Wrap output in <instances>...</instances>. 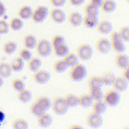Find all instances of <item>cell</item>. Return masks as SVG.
Masks as SVG:
<instances>
[{
  "instance_id": "cell-1",
  "label": "cell",
  "mask_w": 129,
  "mask_h": 129,
  "mask_svg": "<svg viewBox=\"0 0 129 129\" xmlns=\"http://www.w3.org/2000/svg\"><path fill=\"white\" fill-rule=\"evenodd\" d=\"M87 75L86 67L83 64L78 63L71 67L69 72L70 79L74 82H81L83 80Z\"/></svg>"
},
{
  "instance_id": "cell-2",
  "label": "cell",
  "mask_w": 129,
  "mask_h": 129,
  "mask_svg": "<svg viewBox=\"0 0 129 129\" xmlns=\"http://www.w3.org/2000/svg\"><path fill=\"white\" fill-rule=\"evenodd\" d=\"M51 108L55 114L59 115H63L67 113L69 107L63 97L56 96L51 101Z\"/></svg>"
},
{
  "instance_id": "cell-3",
  "label": "cell",
  "mask_w": 129,
  "mask_h": 129,
  "mask_svg": "<svg viewBox=\"0 0 129 129\" xmlns=\"http://www.w3.org/2000/svg\"><path fill=\"white\" fill-rule=\"evenodd\" d=\"M121 96L115 89H110L103 93L102 100L110 107H115L119 103Z\"/></svg>"
},
{
  "instance_id": "cell-4",
  "label": "cell",
  "mask_w": 129,
  "mask_h": 129,
  "mask_svg": "<svg viewBox=\"0 0 129 129\" xmlns=\"http://www.w3.org/2000/svg\"><path fill=\"white\" fill-rule=\"evenodd\" d=\"M110 43L111 49L117 53H123L126 50L124 41L120 38L117 32L112 31L110 33Z\"/></svg>"
},
{
  "instance_id": "cell-5",
  "label": "cell",
  "mask_w": 129,
  "mask_h": 129,
  "mask_svg": "<svg viewBox=\"0 0 129 129\" xmlns=\"http://www.w3.org/2000/svg\"><path fill=\"white\" fill-rule=\"evenodd\" d=\"M35 48L37 53L43 57L49 56L52 51L50 42L46 39H41L37 41Z\"/></svg>"
},
{
  "instance_id": "cell-6",
  "label": "cell",
  "mask_w": 129,
  "mask_h": 129,
  "mask_svg": "<svg viewBox=\"0 0 129 129\" xmlns=\"http://www.w3.org/2000/svg\"><path fill=\"white\" fill-rule=\"evenodd\" d=\"M48 8L44 6H38L33 11L31 16L32 20L36 23L43 22L48 15Z\"/></svg>"
},
{
  "instance_id": "cell-7",
  "label": "cell",
  "mask_w": 129,
  "mask_h": 129,
  "mask_svg": "<svg viewBox=\"0 0 129 129\" xmlns=\"http://www.w3.org/2000/svg\"><path fill=\"white\" fill-rule=\"evenodd\" d=\"M86 121L87 124L91 127L98 128L102 125L103 119L101 114L92 111L87 114Z\"/></svg>"
},
{
  "instance_id": "cell-8",
  "label": "cell",
  "mask_w": 129,
  "mask_h": 129,
  "mask_svg": "<svg viewBox=\"0 0 129 129\" xmlns=\"http://www.w3.org/2000/svg\"><path fill=\"white\" fill-rule=\"evenodd\" d=\"M77 55L82 60H89L92 56L93 51L91 46L87 43L80 44L76 49Z\"/></svg>"
},
{
  "instance_id": "cell-9",
  "label": "cell",
  "mask_w": 129,
  "mask_h": 129,
  "mask_svg": "<svg viewBox=\"0 0 129 129\" xmlns=\"http://www.w3.org/2000/svg\"><path fill=\"white\" fill-rule=\"evenodd\" d=\"M95 47L97 50L102 54H107L111 49L110 41L105 38L98 39L95 43Z\"/></svg>"
},
{
  "instance_id": "cell-10",
  "label": "cell",
  "mask_w": 129,
  "mask_h": 129,
  "mask_svg": "<svg viewBox=\"0 0 129 129\" xmlns=\"http://www.w3.org/2000/svg\"><path fill=\"white\" fill-rule=\"evenodd\" d=\"M33 78L38 84L43 85L46 84L50 79L49 73L45 70L39 69L33 73Z\"/></svg>"
},
{
  "instance_id": "cell-11",
  "label": "cell",
  "mask_w": 129,
  "mask_h": 129,
  "mask_svg": "<svg viewBox=\"0 0 129 129\" xmlns=\"http://www.w3.org/2000/svg\"><path fill=\"white\" fill-rule=\"evenodd\" d=\"M111 86L118 92H123L127 89L128 81L122 77L115 76Z\"/></svg>"
},
{
  "instance_id": "cell-12",
  "label": "cell",
  "mask_w": 129,
  "mask_h": 129,
  "mask_svg": "<svg viewBox=\"0 0 129 129\" xmlns=\"http://www.w3.org/2000/svg\"><path fill=\"white\" fill-rule=\"evenodd\" d=\"M49 16L53 22L58 24L63 23L66 19V15L64 12L58 8L52 9L49 12Z\"/></svg>"
},
{
  "instance_id": "cell-13",
  "label": "cell",
  "mask_w": 129,
  "mask_h": 129,
  "mask_svg": "<svg viewBox=\"0 0 129 129\" xmlns=\"http://www.w3.org/2000/svg\"><path fill=\"white\" fill-rule=\"evenodd\" d=\"M114 62L116 67L122 69L128 66L129 58L128 56L123 53H117L114 58Z\"/></svg>"
},
{
  "instance_id": "cell-14",
  "label": "cell",
  "mask_w": 129,
  "mask_h": 129,
  "mask_svg": "<svg viewBox=\"0 0 129 129\" xmlns=\"http://www.w3.org/2000/svg\"><path fill=\"white\" fill-rule=\"evenodd\" d=\"M37 117V122L39 125L42 127H48L50 126L52 123L53 119L51 116L46 113V111L43 112Z\"/></svg>"
},
{
  "instance_id": "cell-15",
  "label": "cell",
  "mask_w": 129,
  "mask_h": 129,
  "mask_svg": "<svg viewBox=\"0 0 129 129\" xmlns=\"http://www.w3.org/2000/svg\"><path fill=\"white\" fill-rule=\"evenodd\" d=\"M96 28L99 33L103 34H108L112 31L113 26L110 22L102 20L98 22Z\"/></svg>"
},
{
  "instance_id": "cell-16",
  "label": "cell",
  "mask_w": 129,
  "mask_h": 129,
  "mask_svg": "<svg viewBox=\"0 0 129 129\" xmlns=\"http://www.w3.org/2000/svg\"><path fill=\"white\" fill-rule=\"evenodd\" d=\"M98 22V18L97 16L85 15L83 17L82 24L88 28L92 29L96 27Z\"/></svg>"
},
{
  "instance_id": "cell-17",
  "label": "cell",
  "mask_w": 129,
  "mask_h": 129,
  "mask_svg": "<svg viewBox=\"0 0 129 129\" xmlns=\"http://www.w3.org/2000/svg\"><path fill=\"white\" fill-rule=\"evenodd\" d=\"M91 106L92 107L93 111L99 114H102L106 112L107 105L101 99L93 100Z\"/></svg>"
},
{
  "instance_id": "cell-18",
  "label": "cell",
  "mask_w": 129,
  "mask_h": 129,
  "mask_svg": "<svg viewBox=\"0 0 129 129\" xmlns=\"http://www.w3.org/2000/svg\"><path fill=\"white\" fill-rule=\"evenodd\" d=\"M82 20L83 17L81 14L76 11L71 13L68 17V22L74 27L79 26L82 24Z\"/></svg>"
},
{
  "instance_id": "cell-19",
  "label": "cell",
  "mask_w": 129,
  "mask_h": 129,
  "mask_svg": "<svg viewBox=\"0 0 129 129\" xmlns=\"http://www.w3.org/2000/svg\"><path fill=\"white\" fill-rule=\"evenodd\" d=\"M35 102L45 111H47L51 108V101L48 97L46 96L41 95L38 96L36 99Z\"/></svg>"
},
{
  "instance_id": "cell-20",
  "label": "cell",
  "mask_w": 129,
  "mask_h": 129,
  "mask_svg": "<svg viewBox=\"0 0 129 129\" xmlns=\"http://www.w3.org/2000/svg\"><path fill=\"white\" fill-rule=\"evenodd\" d=\"M117 7V4L113 0H103L100 6L101 9L107 13L114 12Z\"/></svg>"
},
{
  "instance_id": "cell-21",
  "label": "cell",
  "mask_w": 129,
  "mask_h": 129,
  "mask_svg": "<svg viewBox=\"0 0 129 129\" xmlns=\"http://www.w3.org/2000/svg\"><path fill=\"white\" fill-rule=\"evenodd\" d=\"M9 64L12 69V70L16 72L21 71L24 67V60L19 56L13 58L11 60Z\"/></svg>"
},
{
  "instance_id": "cell-22",
  "label": "cell",
  "mask_w": 129,
  "mask_h": 129,
  "mask_svg": "<svg viewBox=\"0 0 129 129\" xmlns=\"http://www.w3.org/2000/svg\"><path fill=\"white\" fill-rule=\"evenodd\" d=\"M23 41L25 48L31 49L35 47L37 40L35 36L31 34H27L24 36Z\"/></svg>"
},
{
  "instance_id": "cell-23",
  "label": "cell",
  "mask_w": 129,
  "mask_h": 129,
  "mask_svg": "<svg viewBox=\"0 0 129 129\" xmlns=\"http://www.w3.org/2000/svg\"><path fill=\"white\" fill-rule=\"evenodd\" d=\"M79 105L83 107L87 108L91 106L93 99L89 94H82L78 96Z\"/></svg>"
},
{
  "instance_id": "cell-24",
  "label": "cell",
  "mask_w": 129,
  "mask_h": 129,
  "mask_svg": "<svg viewBox=\"0 0 129 129\" xmlns=\"http://www.w3.org/2000/svg\"><path fill=\"white\" fill-rule=\"evenodd\" d=\"M32 11L33 10L30 6H24L19 9L18 15L21 19L28 20L31 17Z\"/></svg>"
},
{
  "instance_id": "cell-25",
  "label": "cell",
  "mask_w": 129,
  "mask_h": 129,
  "mask_svg": "<svg viewBox=\"0 0 129 129\" xmlns=\"http://www.w3.org/2000/svg\"><path fill=\"white\" fill-rule=\"evenodd\" d=\"M32 97V93L30 91L26 89L25 88L18 91L17 97L20 101L22 103H28L31 100Z\"/></svg>"
},
{
  "instance_id": "cell-26",
  "label": "cell",
  "mask_w": 129,
  "mask_h": 129,
  "mask_svg": "<svg viewBox=\"0 0 129 129\" xmlns=\"http://www.w3.org/2000/svg\"><path fill=\"white\" fill-rule=\"evenodd\" d=\"M42 65V61L37 57H33L28 61V69L32 72H34L40 69Z\"/></svg>"
},
{
  "instance_id": "cell-27",
  "label": "cell",
  "mask_w": 129,
  "mask_h": 129,
  "mask_svg": "<svg viewBox=\"0 0 129 129\" xmlns=\"http://www.w3.org/2000/svg\"><path fill=\"white\" fill-rule=\"evenodd\" d=\"M89 94L93 100H101L102 99L103 92L101 87H89Z\"/></svg>"
},
{
  "instance_id": "cell-28",
  "label": "cell",
  "mask_w": 129,
  "mask_h": 129,
  "mask_svg": "<svg viewBox=\"0 0 129 129\" xmlns=\"http://www.w3.org/2000/svg\"><path fill=\"white\" fill-rule=\"evenodd\" d=\"M115 77V75L113 72L111 71H105L102 73L100 78L103 85L110 86L111 85Z\"/></svg>"
},
{
  "instance_id": "cell-29",
  "label": "cell",
  "mask_w": 129,
  "mask_h": 129,
  "mask_svg": "<svg viewBox=\"0 0 129 129\" xmlns=\"http://www.w3.org/2000/svg\"><path fill=\"white\" fill-rule=\"evenodd\" d=\"M54 54L60 57H64L70 52V49L68 46L66 44H61L52 49Z\"/></svg>"
},
{
  "instance_id": "cell-30",
  "label": "cell",
  "mask_w": 129,
  "mask_h": 129,
  "mask_svg": "<svg viewBox=\"0 0 129 129\" xmlns=\"http://www.w3.org/2000/svg\"><path fill=\"white\" fill-rule=\"evenodd\" d=\"M63 98L69 107H74L79 105L78 96L73 94L68 93Z\"/></svg>"
},
{
  "instance_id": "cell-31",
  "label": "cell",
  "mask_w": 129,
  "mask_h": 129,
  "mask_svg": "<svg viewBox=\"0 0 129 129\" xmlns=\"http://www.w3.org/2000/svg\"><path fill=\"white\" fill-rule=\"evenodd\" d=\"M62 59L66 63L68 67H71L79 63V58L77 55L70 52L64 57H63Z\"/></svg>"
},
{
  "instance_id": "cell-32",
  "label": "cell",
  "mask_w": 129,
  "mask_h": 129,
  "mask_svg": "<svg viewBox=\"0 0 129 129\" xmlns=\"http://www.w3.org/2000/svg\"><path fill=\"white\" fill-rule=\"evenodd\" d=\"M12 69L9 63L5 62H0V76L3 78L10 77L12 74Z\"/></svg>"
},
{
  "instance_id": "cell-33",
  "label": "cell",
  "mask_w": 129,
  "mask_h": 129,
  "mask_svg": "<svg viewBox=\"0 0 129 129\" xmlns=\"http://www.w3.org/2000/svg\"><path fill=\"white\" fill-rule=\"evenodd\" d=\"M53 67L54 71L58 73H62L66 71L68 68V66L63 59H59L55 61Z\"/></svg>"
},
{
  "instance_id": "cell-34",
  "label": "cell",
  "mask_w": 129,
  "mask_h": 129,
  "mask_svg": "<svg viewBox=\"0 0 129 129\" xmlns=\"http://www.w3.org/2000/svg\"><path fill=\"white\" fill-rule=\"evenodd\" d=\"M17 48V44L16 42L12 41H9L4 44L3 50L7 54H12L14 53Z\"/></svg>"
},
{
  "instance_id": "cell-35",
  "label": "cell",
  "mask_w": 129,
  "mask_h": 129,
  "mask_svg": "<svg viewBox=\"0 0 129 129\" xmlns=\"http://www.w3.org/2000/svg\"><path fill=\"white\" fill-rule=\"evenodd\" d=\"M12 126L14 129H27L28 123L24 119L17 118L12 121Z\"/></svg>"
},
{
  "instance_id": "cell-36",
  "label": "cell",
  "mask_w": 129,
  "mask_h": 129,
  "mask_svg": "<svg viewBox=\"0 0 129 129\" xmlns=\"http://www.w3.org/2000/svg\"><path fill=\"white\" fill-rule=\"evenodd\" d=\"M23 22L21 18L15 17L11 19L9 26L14 31H19L23 28Z\"/></svg>"
},
{
  "instance_id": "cell-37",
  "label": "cell",
  "mask_w": 129,
  "mask_h": 129,
  "mask_svg": "<svg viewBox=\"0 0 129 129\" xmlns=\"http://www.w3.org/2000/svg\"><path fill=\"white\" fill-rule=\"evenodd\" d=\"M87 83L89 87H101L103 85L100 77L96 76H91L88 79Z\"/></svg>"
},
{
  "instance_id": "cell-38",
  "label": "cell",
  "mask_w": 129,
  "mask_h": 129,
  "mask_svg": "<svg viewBox=\"0 0 129 129\" xmlns=\"http://www.w3.org/2000/svg\"><path fill=\"white\" fill-rule=\"evenodd\" d=\"M118 35L124 42H128L129 40V29L126 26H123L119 28Z\"/></svg>"
},
{
  "instance_id": "cell-39",
  "label": "cell",
  "mask_w": 129,
  "mask_h": 129,
  "mask_svg": "<svg viewBox=\"0 0 129 129\" xmlns=\"http://www.w3.org/2000/svg\"><path fill=\"white\" fill-rule=\"evenodd\" d=\"M50 43L53 49L61 44L66 43V40L62 36L60 35H55L52 37Z\"/></svg>"
},
{
  "instance_id": "cell-40",
  "label": "cell",
  "mask_w": 129,
  "mask_h": 129,
  "mask_svg": "<svg viewBox=\"0 0 129 129\" xmlns=\"http://www.w3.org/2000/svg\"><path fill=\"white\" fill-rule=\"evenodd\" d=\"M84 11L85 15L98 16L99 14V8L92 6L89 3L85 5L84 8Z\"/></svg>"
},
{
  "instance_id": "cell-41",
  "label": "cell",
  "mask_w": 129,
  "mask_h": 129,
  "mask_svg": "<svg viewBox=\"0 0 129 129\" xmlns=\"http://www.w3.org/2000/svg\"><path fill=\"white\" fill-rule=\"evenodd\" d=\"M12 85L13 88L18 92L25 88V83L20 79H14L12 81Z\"/></svg>"
},
{
  "instance_id": "cell-42",
  "label": "cell",
  "mask_w": 129,
  "mask_h": 129,
  "mask_svg": "<svg viewBox=\"0 0 129 129\" xmlns=\"http://www.w3.org/2000/svg\"><path fill=\"white\" fill-rule=\"evenodd\" d=\"M30 109L31 112L36 116H38L43 112H45L40 107V106L35 101L33 102L31 104Z\"/></svg>"
},
{
  "instance_id": "cell-43",
  "label": "cell",
  "mask_w": 129,
  "mask_h": 129,
  "mask_svg": "<svg viewBox=\"0 0 129 129\" xmlns=\"http://www.w3.org/2000/svg\"><path fill=\"white\" fill-rule=\"evenodd\" d=\"M32 56V53L28 48H22L19 51V57L24 61H28Z\"/></svg>"
},
{
  "instance_id": "cell-44",
  "label": "cell",
  "mask_w": 129,
  "mask_h": 129,
  "mask_svg": "<svg viewBox=\"0 0 129 129\" xmlns=\"http://www.w3.org/2000/svg\"><path fill=\"white\" fill-rule=\"evenodd\" d=\"M9 30V25L4 20H0V34L8 33Z\"/></svg>"
},
{
  "instance_id": "cell-45",
  "label": "cell",
  "mask_w": 129,
  "mask_h": 129,
  "mask_svg": "<svg viewBox=\"0 0 129 129\" xmlns=\"http://www.w3.org/2000/svg\"><path fill=\"white\" fill-rule=\"evenodd\" d=\"M52 6L55 8H60L64 5L67 0H49Z\"/></svg>"
},
{
  "instance_id": "cell-46",
  "label": "cell",
  "mask_w": 129,
  "mask_h": 129,
  "mask_svg": "<svg viewBox=\"0 0 129 129\" xmlns=\"http://www.w3.org/2000/svg\"><path fill=\"white\" fill-rule=\"evenodd\" d=\"M102 2L103 0H89V3L92 6L99 8L100 7Z\"/></svg>"
},
{
  "instance_id": "cell-47",
  "label": "cell",
  "mask_w": 129,
  "mask_h": 129,
  "mask_svg": "<svg viewBox=\"0 0 129 129\" xmlns=\"http://www.w3.org/2000/svg\"><path fill=\"white\" fill-rule=\"evenodd\" d=\"M70 4L74 6H80L85 2V0H69Z\"/></svg>"
},
{
  "instance_id": "cell-48",
  "label": "cell",
  "mask_w": 129,
  "mask_h": 129,
  "mask_svg": "<svg viewBox=\"0 0 129 129\" xmlns=\"http://www.w3.org/2000/svg\"><path fill=\"white\" fill-rule=\"evenodd\" d=\"M121 77L128 81V66L122 69Z\"/></svg>"
},
{
  "instance_id": "cell-49",
  "label": "cell",
  "mask_w": 129,
  "mask_h": 129,
  "mask_svg": "<svg viewBox=\"0 0 129 129\" xmlns=\"http://www.w3.org/2000/svg\"><path fill=\"white\" fill-rule=\"evenodd\" d=\"M6 12V9L4 5L0 1V17L3 16Z\"/></svg>"
},
{
  "instance_id": "cell-50",
  "label": "cell",
  "mask_w": 129,
  "mask_h": 129,
  "mask_svg": "<svg viewBox=\"0 0 129 129\" xmlns=\"http://www.w3.org/2000/svg\"><path fill=\"white\" fill-rule=\"evenodd\" d=\"M5 119V114L3 111L0 110V121L2 122Z\"/></svg>"
},
{
  "instance_id": "cell-51",
  "label": "cell",
  "mask_w": 129,
  "mask_h": 129,
  "mask_svg": "<svg viewBox=\"0 0 129 129\" xmlns=\"http://www.w3.org/2000/svg\"><path fill=\"white\" fill-rule=\"evenodd\" d=\"M70 128H82V127L81 126H80L78 124H72L70 125V126L69 127Z\"/></svg>"
},
{
  "instance_id": "cell-52",
  "label": "cell",
  "mask_w": 129,
  "mask_h": 129,
  "mask_svg": "<svg viewBox=\"0 0 129 129\" xmlns=\"http://www.w3.org/2000/svg\"><path fill=\"white\" fill-rule=\"evenodd\" d=\"M4 84V81H3V78H2L0 76V88L3 86Z\"/></svg>"
},
{
  "instance_id": "cell-53",
  "label": "cell",
  "mask_w": 129,
  "mask_h": 129,
  "mask_svg": "<svg viewBox=\"0 0 129 129\" xmlns=\"http://www.w3.org/2000/svg\"><path fill=\"white\" fill-rule=\"evenodd\" d=\"M1 123H2V122L0 121V127H1Z\"/></svg>"
},
{
  "instance_id": "cell-54",
  "label": "cell",
  "mask_w": 129,
  "mask_h": 129,
  "mask_svg": "<svg viewBox=\"0 0 129 129\" xmlns=\"http://www.w3.org/2000/svg\"><path fill=\"white\" fill-rule=\"evenodd\" d=\"M0 38H1V37H0Z\"/></svg>"
}]
</instances>
